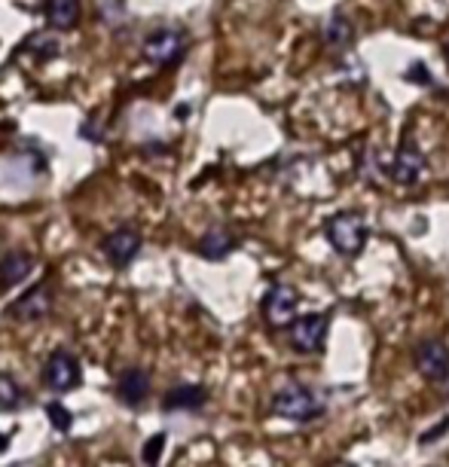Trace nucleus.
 <instances>
[{
  "label": "nucleus",
  "mask_w": 449,
  "mask_h": 467,
  "mask_svg": "<svg viewBox=\"0 0 449 467\" xmlns=\"http://www.w3.org/2000/svg\"><path fill=\"white\" fill-rule=\"evenodd\" d=\"M272 412L287 421H315L324 416V403L309 385L287 382L272 394Z\"/></svg>",
  "instance_id": "nucleus-1"
},
{
  "label": "nucleus",
  "mask_w": 449,
  "mask_h": 467,
  "mask_svg": "<svg viewBox=\"0 0 449 467\" xmlns=\"http://www.w3.org/2000/svg\"><path fill=\"white\" fill-rule=\"evenodd\" d=\"M324 235H328L330 248L342 254V257H358L370 239V226L355 211H342V214L330 217L328 223H324Z\"/></svg>",
  "instance_id": "nucleus-2"
},
{
  "label": "nucleus",
  "mask_w": 449,
  "mask_h": 467,
  "mask_svg": "<svg viewBox=\"0 0 449 467\" xmlns=\"http://www.w3.org/2000/svg\"><path fill=\"white\" fill-rule=\"evenodd\" d=\"M328 330H330V318L328 315H299V318L290 321L287 327V342L290 348L299 351V355H315V351L324 348L328 342Z\"/></svg>",
  "instance_id": "nucleus-3"
},
{
  "label": "nucleus",
  "mask_w": 449,
  "mask_h": 467,
  "mask_svg": "<svg viewBox=\"0 0 449 467\" xmlns=\"http://www.w3.org/2000/svg\"><path fill=\"white\" fill-rule=\"evenodd\" d=\"M80 379H83L80 360H77V355H70L68 348H56L47 358V364H43V385L56 394L74 391L80 385Z\"/></svg>",
  "instance_id": "nucleus-4"
},
{
  "label": "nucleus",
  "mask_w": 449,
  "mask_h": 467,
  "mask_svg": "<svg viewBox=\"0 0 449 467\" xmlns=\"http://www.w3.org/2000/svg\"><path fill=\"white\" fill-rule=\"evenodd\" d=\"M412 367L425 382H444L449 379V346L444 339H422L412 348Z\"/></svg>",
  "instance_id": "nucleus-5"
},
{
  "label": "nucleus",
  "mask_w": 449,
  "mask_h": 467,
  "mask_svg": "<svg viewBox=\"0 0 449 467\" xmlns=\"http://www.w3.org/2000/svg\"><path fill=\"white\" fill-rule=\"evenodd\" d=\"M297 306H299V294L290 285H276L266 290L263 296V321L269 324L272 330L290 327V321L297 318Z\"/></svg>",
  "instance_id": "nucleus-6"
},
{
  "label": "nucleus",
  "mask_w": 449,
  "mask_h": 467,
  "mask_svg": "<svg viewBox=\"0 0 449 467\" xmlns=\"http://www.w3.org/2000/svg\"><path fill=\"white\" fill-rule=\"evenodd\" d=\"M187 52V34L181 28H160L144 40V58L160 67L174 65Z\"/></svg>",
  "instance_id": "nucleus-7"
},
{
  "label": "nucleus",
  "mask_w": 449,
  "mask_h": 467,
  "mask_svg": "<svg viewBox=\"0 0 449 467\" xmlns=\"http://www.w3.org/2000/svg\"><path fill=\"white\" fill-rule=\"evenodd\" d=\"M49 312H52V290L47 281H40V285H34L31 290H25V294L6 308V315L22 324H34V321L47 318Z\"/></svg>",
  "instance_id": "nucleus-8"
},
{
  "label": "nucleus",
  "mask_w": 449,
  "mask_h": 467,
  "mask_svg": "<svg viewBox=\"0 0 449 467\" xmlns=\"http://www.w3.org/2000/svg\"><path fill=\"white\" fill-rule=\"evenodd\" d=\"M101 248H104V254H108V260L113 263V266H129V263L141 254V235L135 233V229L120 226V229H113L108 239H104Z\"/></svg>",
  "instance_id": "nucleus-9"
},
{
  "label": "nucleus",
  "mask_w": 449,
  "mask_h": 467,
  "mask_svg": "<svg viewBox=\"0 0 449 467\" xmlns=\"http://www.w3.org/2000/svg\"><path fill=\"white\" fill-rule=\"evenodd\" d=\"M205 403H208V388L205 385L181 382V385H174L172 391H165L162 410L165 412H190V410H202Z\"/></svg>",
  "instance_id": "nucleus-10"
},
{
  "label": "nucleus",
  "mask_w": 449,
  "mask_h": 467,
  "mask_svg": "<svg viewBox=\"0 0 449 467\" xmlns=\"http://www.w3.org/2000/svg\"><path fill=\"white\" fill-rule=\"evenodd\" d=\"M422 171H425V156H422L412 144H403L398 150V156H394V162H392L394 183H401V187H412V183H419Z\"/></svg>",
  "instance_id": "nucleus-11"
},
{
  "label": "nucleus",
  "mask_w": 449,
  "mask_h": 467,
  "mask_svg": "<svg viewBox=\"0 0 449 467\" xmlns=\"http://www.w3.org/2000/svg\"><path fill=\"white\" fill-rule=\"evenodd\" d=\"M147 394H150V376L144 373V369L131 367L120 376L117 398L126 403V407H141V403L147 400Z\"/></svg>",
  "instance_id": "nucleus-12"
},
{
  "label": "nucleus",
  "mask_w": 449,
  "mask_h": 467,
  "mask_svg": "<svg viewBox=\"0 0 449 467\" xmlns=\"http://www.w3.org/2000/svg\"><path fill=\"white\" fill-rule=\"evenodd\" d=\"M235 244H239V239H235L230 229L214 226L199 239L196 251H199V257H205V260H224V257H230V254L235 251Z\"/></svg>",
  "instance_id": "nucleus-13"
},
{
  "label": "nucleus",
  "mask_w": 449,
  "mask_h": 467,
  "mask_svg": "<svg viewBox=\"0 0 449 467\" xmlns=\"http://www.w3.org/2000/svg\"><path fill=\"white\" fill-rule=\"evenodd\" d=\"M31 272H34V257L28 251H10L0 257V285L4 287L22 285Z\"/></svg>",
  "instance_id": "nucleus-14"
},
{
  "label": "nucleus",
  "mask_w": 449,
  "mask_h": 467,
  "mask_svg": "<svg viewBox=\"0 0 449 467\" xmlns=\"http://www.w3.org/2000/svg\"><path fill=\"white\" fill-rule=\"evenodd\" d=\"M47 22L58 31H70L80 22V0H47Z\"/></svg>",
  "instance_id": "nucleus-15"
},
{
  "label": "nucleus",
  "mask_w": 449,
  "mask_h": 467,
  "mask_svg": "<svg viewBox=\"0 0 449 467\" xmlns=\"http://www.w3.org/2000/svg\"><path fill=\"white\" fill-rule=\"evenodd\" d=\"M324 43L333 49H346L351 43V25L349 19H342V16H333L328 22V28H324Z\"/></svg>",
  "instance_id": "nucleus-16"
},
{
  "label": "nucleus",
  "mask_w": 449,
  "mask_h": 467,
  "mask_svg": "<svg viewBox=\"0 0 449 467\" xmlns=\"http://www.w3.org/2000/svg\"><path fill=\"white\" fill-rule=\"evenodd\" d=\"M22 388L19 382L10 376V373H0V412H13V410H19V403H22Z\"/></svg>",
  "instance_id": "nucleus-17"
},
{
  "label": "nucleus",
  "mask_w": 449,
  "mask_h": 467,
  "mask_svg": "<svg viewBox=\"0 0 449 467\" xmlns=\"http://www.w3.org/2000/svg\"><path fill=\"white\" fill-rule=\"evenodd\" d=\"M47 419H49V425L61 431V434H68L70 425H74V416H70V410L65 407V403H47Z\"/></svg>",
  "instance_id": "nucleus-18"
},
{
  "label": "nucleus",
  "mask_w": 449,
  "mask_h": 467,
  "mask_svg": "<svg viewBox=\"0 0 449 467\" xmlns=\"http://www.w3.org/2000/svg\"><path fill=\"white\" fill-rule=\"evenodd\" d=\"M162 449H165V434H153L141 449V458H144L147 467H160V458H162Z\"/></svg>",
  "instance_id": "nucleus-19"
},
{
  "label": "nucleus",
  "mask_w": 449,
  "mask_h": 467,
  "mask_svg": "<svg viewBox=\"0 0 449 467\" xmlns=\"http://www.w3.org/2000/svg\"><path fill=\"white\" fill-rule=\"evenodd\" d=\"M28 49L34 52H40L43 58H49V56H56L58 47H56V40H49V37H43V34H37V37H31L28 40Z\"/></svg>",
  "instance_id": "nucleus-20"
},
{
  "label": "nucleus",
  "mask_w": 449,
  "mask_h": 467,
  "mask_svg": "<svg viewBox=\"0 0 449 467\" xmlns=\"http://www.w3.org/2000/svg\"><path fill=\"white\" fill-rule=\"evenodd\" d=\"M446 428H449V419H444V421H440V425H437L434 431H428V434L422 437L419 443H422V446H425V443H434V440H440V437H444V431H446Z\"/></svg>",
  "instance_id": "nucleus-21"
},
{
  "label": "nucleus",
  "mask_w": 449,
  "mask_h": 467,
  "mask_svg": "<svg viewBox=\"0 0 449 467\" xmlns=\"http://www.w3.org/2000/svg\"><path fill=\"white\" fill-rule=\"evenodd\" d=\"M446 61H449V43H446Z\"/></svg>",
  "instance_id": "nucleus-22"
},
{
  "label": "nucleus",
  "mask_w": 449,
  "mask_h": 467,
  "mask_svg": "<svg viewBox=\"0 0 449 467\" xmlns=\"http://www.w3.org/2000/svg\"><path fill=\"white\" fill-rule=\"evenodd\" d=\"M13 467H28V464H13Z\"/></svg>",
  "instance_id": "nucleus-23"
}]
</instances>
